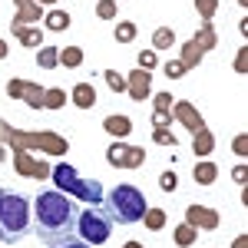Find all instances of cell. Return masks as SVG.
Instances as JSON below:
<instances>
[{
    "mask_svg": "<svg viewBox=\"0 0 248 248\" xmlns=\"http://www.w3.org/2000/svg\"><path fill=\"white\" fill-rule=\"evenodd\" d=\"M43 27L53 30V33H63L70 27V14L66 10H50V14H43Z\"/></svg>",
    "mask_w": 248,
    "mask_h": 248,
    "instance_id": "20",
    "label": "cell"
},
{
    "mask_svg": "<svg viewBox=\"0 0 248 248\" xmlns=\"http://www.w3.org/2000/svg\"><path fill=\"white\" fill-rule=\"evenodd\" d=\"M245 60H248V50L242 46V50H238V57H235V73H245Z\"/></svg>",
    "mask_w": 248,
    "mask_h": 248,
    "instance_id": "39",
    "label": "cell"
},
{
    "mask_svg": "<svg viewBox=\"0 0 248 248\" xmlns=\"http://www.w3.org/2000/svg\"><path fill=\"white\" fill-rule=\"evenodd\" d=\"M10 146V149H27V153H46V155H63L70 153V139L50 129H40V133H27V129H14L10 123L0 119V146Z\"/></svg>",
    "mask_w": 248,
    "mask_h": 248,
    "instance_id": "2",
    "label": "cell"
},
{
    "mask_svg": "<svg viewBox=\"0 0 248 248\" xmlns=\"http://www.w3.org/2000/svg\"><path fill=\"white\" fill-rule=\"evenodd\" d=\"M7 53H10V50H7V43H3V40H0V60L7 57Z\"/></svg>",
    "mask_w": 248,
    "mask_h": 248,
    "instance_id": "43",
    "label": "cell"
},
{
    "mask_svg": "<svg viewBox=\"0 0 248 248\" xmlns=\"http://www.w3.org/2000/svg\"><path fill=\"white\" fill-rule=\"evenodd\" d=\"M57 63H60V66H66V70H77L79 63H83V50H79V46H60Z\"/></svg>",
    "mask_w": 248,
    "mask_h": 248,
    "instance_id": "23",
    "label": "cell"
},
{
    "mask_svg": "<svg viewBox=\"0 0 248 248\" xmlns=\"http://www.w3.org/2000/svg\"><path fill=\"white\" fill-rule=\"evenodd\" d=\"M103 129H106L109 136H116V139H126V136L133 133V119H129V116L113 113V116H106V119H103Z\"/></svg>",
    "mask_w": 248,
    "mask_h": 248,
    "instance_id": "14",
    "label": "cell"
},
{
    "mask_svg": "<svg viewBox=\"0 0 248 248\" xmlns=\"http://www.w3.org/2000/svg\"><path fill=\"white\" fill-rule=\"evenodd\" d=\"M172 103H175V99H172V93H155L153 96V106H155V109H162V113H169Z\"/></svg>",
    "mask_w": 248,
    "mask_h": 248,
    "instance_id": "37",
    "label": "cell"
},
{
    "mask_svg": "<svg viewBox=\"0 0 248 248\" xmlns=\"http://www.w3.org/2000/svg\"><path fill=\"white\" fill-rule=\"evenodd\" d=\"M0 245H3V232H0Z\"/></svg>",
    "mask_w": 248,
    "mask_h": 248,
    "instance_id": "46",
    "label": "cell"
},
{
    "mask_svg": "<svg viewBox=\"0 0 248 248\" xmlns=\"http://www.w3.org/2000/svg\"><path fill=\"white\" fill-rule=\"evenodd\" d=\"M0 248H3V245H0Z\"/></svg>",
    "mask_w": 248,
    "mask_h": 248,
    "instance_id": "48",
    "label": "cell"
},
{
    "mask_svg": "<svg viewBox=\"0 0 248 248\" xmlns=\"http://www.w3.org/2000/svg\"><path fill=\"white\" fill-rule=\"evenodd\" d=\"M96 14H99V20H116V0H99Z\"/></svg>",
    "mask_w": 248,
    "mask_h": 248,
    "instance_id": "34",
    "label": "cell"
},
{
    "mask_svg": "<svg viewBox=\"0 0 248 248\" xmlns=\"http://www.w3.org/2000/svg\"><path fill=\"white\" fill-rule=\"evenodd\" d=\"M109 232H113V218L106 215L103 205H90L77 215V235L86 245H106Z\"/></svg>",
    "mask_w": 248,
    "mask_h": 248,
    "instance_id": "5",
    "label": "cell"
},
{
    "mask_svg": "<svg viewBox=\"0 0 248 248\" xmlns=\"http://www.w3.org/2000/svg\"><path fill=\"white\" fill-rule=\"evenodd\" d=\"M186 222H189L195 232H202V229H205V232H215L222 218H218V212H215V209L192 202V205H186Z\"/></svg>",
    "mask_w": 248,
    "mask_h": 248,
    "instance_id": "9",
    "label": "cell"
},
{
    "mask_svg": "<svg viewBox=\"0 0 248 248\" xmlns=\"http://www.w3.org/2000/svg\"><path fill=\"white\" fill-rule=\"evenodd\" d=\"M33 3H40V7H57L60 0H33Z\"/></svg>",
    "mask_w": 248,
    "mask_h": 248,
    "instance_id": "41",
    "label": "cell"
},
{
    "mask_svg": "<svg viewBox=\"0 0 248 248\" xmlns=\"http://www.w3.org/2000/svg\"><path fill=\"white\" fill-rule=\"evenodd\" d=\"M0 192H3V189H0Z\"/></svg>",
    "mask_w": 248,
    "mask_h": 248,
    "instance_id": "49",
    "label": "cell"
},
{
    "mask_svg": "<svg viewBox=\"0 0 248 248\" xmlns=\"http://www.w3.org/2000/svg\"><path fill=\"white\" fill-rule=\"evenodd\" d=\"M172 238H175V245H179V248H192V245H195V238H199V232L192 229L189 222H182V225H175Z\"/></svg>",
    "mask_w": 248,
    "mask_h": 248,
    "instance_id": "24",
    "label": "cell"
},
{
    "mask_svg": "<svg viewBox=\"0 0 248 248\" xmlns=\"http://www.w3.org/2000/svg\"><path fill=\"white\" fill-rule=\"evenodd\" d=\"M215 175H218V166H215L212 159H199V166H195V182H199V186H212Z\"/></svg>",
    "mask_w": 248,
    "mask_h": 248,
    "instance_id": "21",
    "label": "cell"
},
{
    "mask_svg": "<svg viewBox=\"0 0 248 248\" xmlns=\"http://www.w3.org/2000/svg\"><path fill=\"white\" fill-rule=\"evenodd\" d=\"M232 248H245V235H238V238H235V245Z\"/></svg>",
    "mask_w": 248,
    "mask_h": 248,
    "instance_id": "42",
    "label": "cell"
},
{
    "mask_svg": "<svg viewBox=\"0 0 248 248\" xmlns=\"http://www.w3.org/2000/svg\"><path fill=\"white\" fill-rule=\"evenodd\" d=\"M153 126H155V129H169V126H175V119H172V113L155 109V113H153Z\"/></svg>",
    "mask_w": 248,
    "mask_h": 248,
    "instance_id": "36",
    "label": "cell"
},
{
    "mask_svg": "<svg viewBox=\"0 0 248 248\" xmlns=\"http://www.w3.org/2000/svg\"><path fill=\"white\" fill-rule=\"evenodd\" d=\"M232 149H235V155H245V149H248V139H245V133H238L235 139H232Z\"/></svg>",
    "mask_w": 248,
    "mask_h": 248,
    "instance_id": "38",
    "label": "cell"
},
{
    "mask_svg": "<svg viewBox=\"0 0 248 248\" xmlns=\"http://www.w3.org/2000/svg\"><path fill=\"white\" fill-rule=\"evenodd\" d=\"M103 77H106V86H109L113 93H126V77H123L119 70H103Z\"/></svg>",
    "mask_w": 248,
    "mask_h": 248,
    "instance_id": "28",
    "label": "cell"
},
{
    "mask_svg": "<svg viewBox=\"0 0 248 248\" xmlns=\"http://www.w3.org/2000/svg\"><path fill=\"white\" fill-rule=\"evenodd\" d=\"M10 30H14V37H17L23 46H30V50H40V46H43V30H37V27H14V23H10Z\"/></svg>",
    "mask_w": 248,
    "mask_h": 248,
    "instance_id": "17",
    "label": "cell"
},
{
    "mask_svg": "<svg viewBox=\"0 0 248 248\" xmlns=\"http://www.w3.org/2000/svg\"><path fill=\"white\" fill-rule=\"evenodd\" d=\"M142 222H146V229H149V232H162V229H166V222H169V215H166V209H159V205H149L146 215H142Z\"/></svg>",
    "mask_w": 248,
    "mask_h": 248,
    "instance_id": "19",
    "label": "cell"
},
{
    "mask_svg": "<svg viewBox=\"0 0 248 248\" xmlns=\"http://www.w3.org/2000/svg\"><path fill=\"white\" fill-rule=\"evenodd\" d=\"M73 106L77 109H93L96 106V86L93 83H77L73 86Z\"/></svg>",
    "mask_w": 248,
    "mask_h": 248,
    "instance_id": "15",
    "label": "cell"
},
{
    "mask_svg": "<svg viewBox=\"0 0 248 248\" xmlns=\"http://www.w3.org/2000/svg\"><path fill=\"white\" fill-rule=\"evenodd\" d=\"M153 142H155V146H169V149H175V146H179V139H175V133H172V129H155V133H153Z\"/></svg>",
    "mask_w": 248,
    "mask_h": 248,
    "instance_id": "29",
    "label": "cell"
},
{
    "mask_svg": "<svg viewBox=\"0 0 248 248\" xmlns=\"http://www.w3.org/2000/svg\"><path fill=\"white\" fill-rule=\"evenodd\" d=\"M232 179H235L238 186H245V179H248V169H245V166H235V169H232Z\"/></svg>",
    "mask_w": 248,
    "mask_h": 248,
    "instance_id": "40",
    "label": "cell"
},
{
    "mask_svg": "<svg viewBox=\"0 0 248 248\" xmlns=\"http://www.w3.org/2000/svg\"><path fill=\"white\" fill-rule=\"evenodd\" d=\"M113 37H116V43H133V40H136V23H133V20H123V23H116Z\"/></svg>",
    "mask_w": 248,
    "mask_h": 248,
    "instance_id": "27",
    "label": "cell"
},
{
    "mask_svg": "<svg viewBox=\"0 0 248 248\" xmlns=\"http://www.w3.org/2000/svg\"><path fill=\"white\" fill-rule=\"evenodd\" d=\"M162 70H166V77H169V79H182L186 73H189V70H186L179 60H169V63H162Z\"/></svg>",
    "mask_w": 248,
    "mask_h": 248,
    "instance_id": "33",
    "label": "cell"
},
{
    "mask_svg": "<svg viewBox=\"0 0 248 248\" xmlns=\"http://www.w3.org/2000/svg\"><path fill=\"white\" fill-rule=\"evenodd\" d=\"M153 46H155V50H169V46H175V30L159 27V30L153 33Z\"/></svg>",
    "mask_w": 248,
    "mask_h": 248,
    "instance_id": "26",
    "label": "cell"
},
{
    "mask_svg": "<svg viewBox=\"0 0 248 248\" xmlns=\"http://www.w3.org/2000/svg\"><path fill=\"white\" fill-rule=\"evenodd\" d=\"M155 66H159V57H155V50H142V53H139V70H149V73H153Z\"/></svg>",
    "mask_w": 248,
    "mask_h": 248,
    "instance_id": "35",
    "label": "cell"
},
{
    "mask_svg": "<svg viewBox=\"0 0 248 248\" xmlns=\"http://www.w3.org/2000/svg\"><path fill=\"white\" fill-rule=\"evenodd\" d=\"M195 10L202 14V20H212L218 10V0H195Z\"/></svg>",
    "mask_w": 248,
    "mask_h": 248,
    "instance_id": "32",
    "label": "cell"
},
{
    "mask_svg": "<svg viewBox=\"0 0 248 248\" xmlns=\"http://www.w3.org/2000/svg\"><path fill=\"white\" fill-rule=\"evenodd\" d=\"M103 205H106V215H109L113 222H123V225L142 222V215L149 209L146 195L136 189V186H116V189L103 199Z\"/></svg>",
    "mask_w": 248,
    "mask_h": 248,
    "instance_id": "3",
    "label": "cell"
},
{
    "mask_svg": "<svg viewBox=\"0 0 248 248\" xmlns=\"http://www.w3.org/2000/svg\"><path fill=\"white\" fill-rule=\"evenodd\" d=\"M14 7H17L14 27H33L37 20H43V7L33 3V0H14Z\"/></svg>",
    "mask_w": 248,
    "mask_h": 248,
    "instance_id": "12",
    "label": "cell"
},
{
    "mask_svg": "<svg viewBox=\"0 0 248 248\" xmlns=\"http://www.w3.org/2000/svg\"><path fill=\"white\" fill-rule=\"evenodd\" d=\"M169 113H172V119H175L179 126H186L189 133H199V129L205 126V119H202V113H199V109L192 106L189 99H175Z\"/></svg>",
    "mask_w": 248,
    "mask_h": 248,
    "instance_id": "10",
    "label": "cell"
},
{
    "mask_svg": "<svg viewBox=\"0 0 248 248\" xmlns=\"http://www.w3.org/2000/svg\"><path fill=\"white\" fill-rule=\"evenodd\" d=\"M212 149H215V136H212L209 126H202L199 133H192V153L199 155V159H209Z\"/></svg>",
    "mask_w": 248,
    "mask_h": 248,
    "instance_id": "13",
    "label": "cell"
},
{
    "mask_svg": "<svg viewBox=\"0 0 248 248\" xmlns=\"http://www.w3.org/2000/svg\"><path fill=\"white\" fill-rule=\"evenodd\" d=\"M7 96L23 99L30 109H43V86H40V83H30V79H10V83H7Z\"/></svg>",
    "mask_w": 248,
    "mask_h": 248,
    "instance_id": "8",
    "label": "cell"
},
{
    "mask_svg": "<svg viewBox=\"0 0 248 248\" xmlns=\"http://www.w3.org/2000/svg\"><path fill=\"white\" fill-rule=\"evenodd\" d=\"M0 232L3 242H17L30 232V202L20 192H0Z\"/></svg>",
    "mask_w": 248,
    "mask_h": 248,
    "instance_id": "4",
    "label": "cell"
},
{
    "mask_svg": "<svg viewBox=\"0 0 248 248\" xmlns=\"http://www.w3.org/2000/svg\"><path fill=\"white\" fill-rule=\"evenodd\" d=\"M126 93H129L133 103H146L153 96V73L149 70H133L126 77Z\"/></svg>",
    "mask_w": 248,
    "mask_h": 248,
    "instance_id": "11",
    "label": "cell"
},
{
    "mask_svg": "<svg viewBox=\"0 0 248 248\" xmlns=\"http://www.w3.org/2000/svg\"><path fill=\"white\" fill-rule=\"evenodd\" d=\"M238 3H242V7H245V3H248V0H238Z\"/></svg>",
    "mask_w": 248,
    "mask_h": 248,
    "instance_id": "47",
    "label": "cell"
},
{
    "mask_svg": "<svg viewBox=\"0 0 248 248\" xmlns=\"http://www.w3.org/2000/svg\"><path fill=\"white\" fill-rule=\"evenodd\" d=\"M192 40L202 46V53L215 50V46H218V37H215V27H212V20H202V30H199V33H195Z\"/></svg>",
    "mask_w": 248,
    "mask_h": 248,
    "instance_id": "18",
    "label": "cell"
},
{
    "mask_svg": "<svg viewBox=\"0 0 248 248\" xmlns=\"http://www.w3.org/2000/svg\"><path fill=\"white\" fill-rule=\"evenodd\" d=\"M57 57H60V46H46V43H43V46L37 50V66L40 70H57L60 66Z\"/></svg>",
    "mask_w": 248,
    "mask_h": 248,
    "instance_id": "22",
    "label": "cell"
},
{
    "mask_svg": "<svg viewBox=\"0 0 248 248\" xmlns=\"http://www.w3.org/2000/svg\"><path fill=\"white\" fill-rule=\"evenodd\" d=\"M46 248H93V245H86L79 235H66V238H60V242H53V245H46Z\"/></svg>",
    "mask_w": 248,
    "mask_h": 248,
    "instance_id": "31",
    "label": "cell"
},
{
    "mask_svg": "<svg viewBox=\"0 0 248 248\" xmlns=\"http://www.w3.org/2000/svg\"><path fill=\"white\" fill-rule=\"evenodd\" d=\"M123 248H142V242H126Z\"/></svg>",
    "mask_w": 248,
    "mask_h": 248,
    "instance_id": "44",
    "label": "cell"
},
{
    "mask_svg": "<svg viewBox=\"0 0 248 248\" xmlns=\"http://www.w3.org/2000/svg\"><path fill=\"white\" fill-rule=\"evenodd\" d=\"M202 57H205V53H202V46H199L195 40H186V43L179 46V63H182L186 70L199 66V63H202Z\"/></svg>",
    "mask_w": 248,
    "mask_h": 248,
    "instance_id": "16",
    "label": "cell"
},
{
    "mask_svg": "<svg viewBox=\"0 0 248 248\" xmlns=\"http://www.w3.org/2000/svg\"><path fill=\"white\" fill-rule=\"evenodd\" d=\"M106 162L116 166V169H139L146 162V149L142 146H129L123 139H116L113 146L106 149Z\"/></svg>",
    "mask_w": 248,
    "mask_h": 248,
    "instance_id": "6",
    "label": "cell"
},
{
    "mask_svg": "<svg viewBox=\"0 0 248 248\" xmlns=\"http://www.w3.org/2000/svg\"><path fill=\"white\" fill-rule=\"evenodd\" d=\"M159 189H162V192H175V189H179V175H175L172 169H166L162 175H159Z\"/></svg>",
    "mask_w": 248,
    "mask_h": 248,
    "instance_id": "30",
    "label": "cell"
},
{
    "mask_svg": "<svg viewBox=\"0 0 248 248\" xmlns=\"http://www.w3.org/2000/svg\"><path fill=\"white\" fill-rule=\"evenodd\" d=\"M33 215H37V235L43 245H53L66 235H77V215L79 205L77 199L63 192H40L33 199Z\"/></svg>",
    "mask_w": 248,
    "mask_h": 248,
    "instance_id": "1",
    "label": "cell"
},
{
    "mask_svg": "<svg viewBox=\"0 0 248 248\" xmlns=\"http://www.w3.org/2000/svg\"><path fill=\"white\" fill-rule=\"evenodd\" d=\"M63 106H66V90H60V86L43 90V109H63Z\"/></svg>",
    "mask_w": 248,
    "mask_h": 248,
    "instance_id": "25",
    "label": "cell"
},
{
    "mask_svg": "<svg viewBox=\"0 0 248 248\" xmlns=\"http://www.w3.org/2000/svg\"><path fill=\"white\" fill-rule=\"evenodd\" d=\"M3 159H7V153H3V146H0V162H3Z\"/></svg>",
    "mask_w": 248,
    "mask_h": 248,
    "instance_id": "45",
    "label": "cell"
},
{
    "mask_svg": "<svg viewBox=\"0 0 248 248\" xmlns=\"http://www.w3.org/2000/svg\"><path fill=\"white\" fill-rule=\"evenodd\" d=\"M14 169L23 179H50V169L53 166L46 159H37V155L27 153V149H14Z\"/></svg>",
    "mask_w": 248,
    "mask_h": 248,
    "instance_id": "7",
    "label": "cell"
}]
</instances>
